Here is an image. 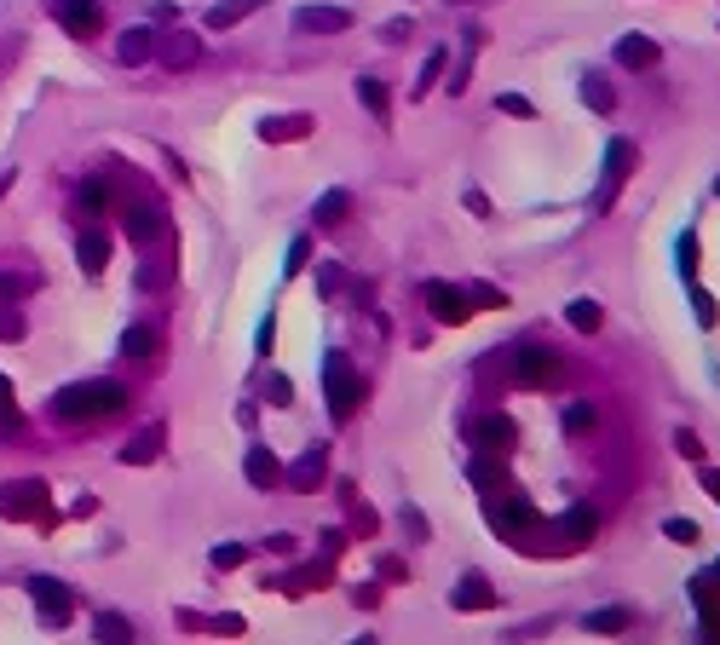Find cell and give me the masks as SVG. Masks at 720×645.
<instances>
[{"instance_id":"1","label":"cell","mask_w":720,"mask_h":645,"mask_svg":"<svg viewBox=\"0 0 720 645\" xmlns=\"http://www.w3.org/2000/svg\"><path fill=\"white\" fill-rule=\"evenodd\" d=\"M116 409H128V386L121 381H75L52 398L58 421H104V415H116Z\"/></svg>"},{"instance_id":"47","label":"cell","mask_w":720,"mask_h":645,"mask_svg":"<svg viewBox=\"0 0 720 645\" xmlns=\"http://www.w3.org/2000/svg\"><path fill=\"white\" fill-rule=\"evenodd\" d=\"M0 403H12V386H6V375H0Z\"/></svg>"},{"instance_id":"36","label":"cell","mask_w":720,"mask_h":645,"mask_svg":"<svg viewBox=\"0 0 720 645\" xmlns=\"http://www.w3.org/2000/svg\"><path fill=\"white\" fill-rule=\"evenodd\" d=\"M663 536L668 542H697V525L692 518H663Z\"/></svg>"},{"instance_id":"32","label":"cell","mask_w":720,"mask_h":645,"mask_svg":"<svg viewBox=\"0 0 720 645\" xmlns=\"http://www.w3.org/2000/svg\"><path fill=\"white\" fill-rule=\"evenodd\" d=\"M593 421H600V415H593V403H565V432H571V438L593 432Z\"/></svg>"},{"instance_id":"26","label":"cell","mask_w":720,"mask_h":645,"mask_svg":"<svg viewBox=\"0 0 720 645\" xmlns=\"http://www.w3.org/2000/svg\"><path fill=\"white\" fill-rule=\"evenodd\" d=\"M622 628H634V611H622V605L588 611V634H622Z\"/></svg>"},{"instance_id":"38","label":"cell","mask_w":720,"mask_h":645,"mask_svg":"<svg viewBox=\"0 0 720 645\" xmlns=\"http://www.w3.org/2000/svg\"><path fill=\"white\" fill-rule=\"evenodd\" d=\"M213 564H219V571H231V564H242V547H237V542L213 547Z\"/></svg>"},{"instance_id":"48","label":"cell","mask_w":720,"mask_h":645,"mask_svg":"<svg viewBox=\"0 0 720 645\" xmlns=\"http://www.w3.org/2000/svg\"><path fill=\"white\" fill-rule=\"evenodd\" d=\"M12 191V173H0V196H6Z\"/></svg>"},{"instance_id":"34","label":"cell","mask_w":720,"mask_h":645,"mask_svg":"<svg viewBox=\"0 0 720 645\" xmlns=\"http://www.w3.org/2000/svg\"><path fill=\"white\" fill-rule=\"evenodd\" d=\"M496 109H502V116H519V121H530V116H536V104H530V99H519V92H502V99H496Z\"/></svg>"},{"instance_id":"33","label":"cell","mask_w":720,"mask_h":645,"mask_svg":"<svg viewBox=\"0 0 720 645\" xmlns=\"http://www.w3.org/2000/svg\"><path fill=\"white\" fill-rule=\"evenodd\" d=\"M438 75H444V52H432L427 64H421V81H415V99H427V92L438 87Z\"/></svg>"},{"instance_id":"15","label":"cell","mask_w":720,"mask_h":645,"mask_svg":"<svg viewBox=\"0 0 720 645\" xmlns=\"http://www.w3.org/2000/svg\"><path fill=\"white\" fill-rule=\"evenodd\" d=\"M156 58H162L167 70H191L196 58H202V41H196V35H185V29H179V35H167L162 46H156Z\"/></svg>"},{"instance_id":"13","label":"cell","mask_w":720,"mask_h":645,"mask_svg":"<svg viewBox=\"0 0 720 645\" xmlns=\"http://www.w3.org/2000/svg\"><path fill=\"white\" fill-rule=\"evenodd\" d=\"M352 213V191H323L317 208H311V231H340Z\"/></svg>"},{"instance_id":"31","label":"cell","mask_w":720,"mask_h":645,"mask_svg":"<svg viewBox=\"0 0 720 645\" xmlns=\"http://www.w3.org/2000/svg\"><path fill=\"white\" fill-rule=\"evenodd\" d=\"M583 99L600 109V116H611V109H617V92L605 87V75H588V81H583Z\"/></svg>"},{"instance_id":"25","label":"cell","mask_w":720,"mask_h":645,"mask_svg":"<svg viewBox=\"0 0 720 645\" xmlns=\"http://www.w3.org/2000/svg\"><path fill=\"white\" fill-rule=\"evenodd\" d=\"M116 52H121V64H145V58H156V35L150 29H128L116 41Z\"/></svg>"},{"instance_id":"5","label":"cell","mask_w":720,"mask_h":645,"mask_svg":"<svg viewBox=\"0 0 720 645\" xmlns=\"http://www.w3.org/2000/svg\"><path fill=\"white\" fill-rule=\"evenodd\" d=\"M629 167H634V145H629V138H611V145H605V179H600V208H611V202H617L622 179H629Z\"/></svg>"},{"instance_id":"14","label":"cell","mask_w":720,"mask_h":645,"mask_svg":"<svg viewBox=\"0 0 720 645\" xmlns=\"http://www.w3.org/2000/svg\"><path fill=\"white\" fill-rule=\"evenodd\" d=\"M450 600H456V611H496V588H490L478 571H467V576L456 582V593H450Z\"/></svg>"},{"instance_id":"42","label":"cell","mask_w":720,"mask_h":645,"mask_svg":"<svg viewBox=\"0 0 720 645\" xmlns=\"http://www.w3.org/2000/svg\"><path fill=\"white\" fill-rule=\"evenodd\" d=\"M473 306H507L502 289H473Z\"/></svg>"},{"instance_id":"17","label":"cell","mask_w":720,"mask_h":645,"mask_svg":"<svg viewBox=\"0 0 720 645\" xmlns=\"http://www.w3.org/2000/svg\"><path fill=\"white\" fill-rule=\"evenodd\" d=\"M121 225H128L133 242H156V231H162V208H150V202H133L128 213H121Z\"/></svg>"},{"instance_id":"23","label":"cell","mask_w":720,"mask_h":645,"mask_svg":"<svg viewBox=\"0 0 720 645\" xmlns=\"http://www.w3.org/2000/svg\"><path fill=\"white\" fill-rule=\"evenodd\" d=\"M513 438H519V432H513V421H507V415H496V421H473V444H478V450H507Z\"/></svg>"},{"instance_id":"7","label":"cell","mask_w":720,"mask_h":645,"mask_svg":"<svg viewBox=\"0 0 720 645\" xmlns=\"http://www.w3.org/2000/svg\"><path fill=\"white\" fill-rule=\"evenodd\" d=\"M294 29L300 35H340V29H352V12L346 6H300L294 12Z\"/></svg>"},{"instance_id":"39","label":"cell","mask_w":720,"mask_h":645,"mask_svg":"<svg viewBox=\"0 0 720 645\" xmlns=\"http://www.w3.org/2000/svg\"><path fill=\"white\" fill-rule=\"evenodd\" d=\"M0 340H24V318H18V311H6V318H0Z\"/></svg>"},{"instance_id":"41","label":"cell","mask_w":720,"mask_h":645,"mask_svg":"<svg viewBox=\"0 0 720 645\" xmlns=\"http://www.w3.org/2000/svg\"><path fill=\"white\" fill-rule=\"evenodd\" d=\"M81 202H87V208H104V185L87 179V185H81Z\"/></svg>"},{"instance_id":"46","label":"cell","mask_w":720,"mask_h":645,"mask_svg":"<svg viewBox=\"0 0 720 645\" xmlns=\"http://www.w3.org/2000/svg\"><path fill=\"white\" fill-rule=\"evenodd\" d=\"M703 484H709V496H720V473H709V479H703Z\"/></svg>"},{"instance_id":"45","label":"cell","mask_w":720,"mask_h":645,"mask_svg":"<svg viewBox=\"0 0 720 645\" xmlns=\"http://www.w3.org/2000/svg\"><path fill=\"white\" fill-rule=\"evenodd\" d=\"M381 35H386V41H403V35H410V18H393V24L381 29Z\"/></svg>"},{"instance_id":"24","label":"cell","mask_w":720,"mask_h":645,"mask_svg":"<svg viewBox=\"0 0 720 645\" xmlns=\"http://www.w3.org/2000/svg\"><path fill=\"white\" fill-rule=\"evenodd\" d=\"M41 501H46L41 484H6V518H29V513H41Z\"/></svg>"},{"instance_id":"50","label":"cell","mask_w":720,"mask_h":645,"mask_svg":"<svg viewBox=\"0 0 720 645\" xmlns=\"http://www.w3.org/2000/svg\"><path fill=\"white\" fill-rule=\"evenodd\" d=\"M461 6H467V0H461Z\"/></svg>"},{"instance_id":"35","label":"cell","mask_w":720,"mask_h":645,"mask_svg":"<svg viewBox=\"0 0 720 645\" xmlns=\"http://www.w3.org/2000/svg\"><path fill=\"white\" fill-rule=\"evenodd\" d=\"M692 311H697V323H703V328H715V323H720V306H715L703 289H692Z\"/></svg>"},{"instance_id":"3","label":"cell","mask_w":720,"mask_h":645,"mask_svg":"<svg viewBox=\"0 0 720 645\" xmlns=\"http://www.w3.org/2000/svg\"><path fill=\"white\" fill-rule=\"evenodd\" d=\"M559 375H565V364H559L554 352H547V346H519V352H513V381L519 386H559Z\"/></svg>"},{"instance_id":"40","label":"cell","mask_w":720,"mask_h":645,"mask_svg":"<svg viewBox=\"0 0 720 645\" xmlns=\"http://www.w3.org/2000/svg\"><path fill=\"white\" fill-rule=\"evenodd\" d=\"M675 450H680V455H692V461H697V455H703V444H697V432H675Z\"/></svg>"},{"instance_id":"21","label":"cell","mask_w":720,"mask_h":645,"mask_svg":"<svg viewBox=\"0 0 720 645\" xmlns=\"http://www.w3.org/2000/svg\"><path fill=\"white\" fill-rule=\"evenodd\" d=\"M260 6L265 0H219V6H208V29H237L242 18H254Z\"/></svg>"},{"instance_id":"28","label":"cell","mask_w":720,"mask_h":645,"mask_svg":"<svg viewBox=\"0 0 720 645\" xmlns=\"http://www.w3.org/2000/svg\"><path fill=\"white\" fill-rule=\"evenodd\" d=\"M41 289V271H0V300H24V294H35Z\"/></svg>"},{"instance_id":"43","label":"cell","mask_w":720,"mask_h":645,"mask_svg":"<svg viewBox=\"0 0 720 645\" xmlns=\"http://www.w3.org/2000/svg\"><path fill=\"white\" fill-rule=\"evenodd\" d=\"M300 265H306V242H294V248H289V271H283V277H300Z\"/></svg>"},{"instance_id":"20","label":"cell","mask_w":720,"mask_h":645,"mask_svg":"<svg viewBox=\"0 0 720 645\" xmlns=\"http://www.w3.org/2000/svg\"><path fill=\"white\" fill-rule=\"evenodd\" d=\"M617 64L622 70H651L657 64V41L651 35H622L617 41Z\"/></svg>"},{"instance_id":"37","label":"cell","mask_w":720,"mask_h":645,"mask_svg":"<svg viewBox=\"0 0 720 645\" xmlns=\"http://www.w3.org/2000/svg\"><path fill=\"white\" fill-rule=\"evenodd\" d=\"M680 271H686V277L697 271V237H692V231H686V237H680Z\"/></svg>"},{"instance_id":"9","label":"cell","mask_w":720,"mask_h":645,"mask_svg":"<svg viewBox=\"0 0 720 645\" xmlns=\"http://www.w3.org/2000/svg\"><path fill=\"white\" fill-rule=\"evenodd\" d=\"M490 525L502 530V536H525L530 525H536V507H530L525 496H507V501H490Z\"/></svg>"},{"instance_id":"18","label":"cell","mask_w":720,"mask_h":645,"mask_svg":"<svg viewBox=\"0 0 720 645\" xmlns=\"http://www.w3.org/2000/svg\"><path fill=\"white\" fill-rule=\"evenodd\" d=\"M306 133H311V116H265L260 121L265 145H289V138H306Z\"/></svg>"},{"instance_id":"19","label":"cell","mask_w":720,"mask_h":645,"mask_svg":"<svg viewBox=\"0 0 720 645\" xmlns=\"http://www.w3.org/2000/svg\"><path fill=\"white\" fill-rule=\"evenodd\" d=\"M104 260H109L104 231H81V237H75V265H81L87 277H99V271H104Z\"/></svg>"},{"instance_id":"16","label":"cell","mask_w":720,"mask_h":645,"mask_svg":"<svg viewBox=\"0 0 720 645\" xmlns=\"http://www.w3.org/2000/svg\"><path fill=\"white\" fill-rule=\"evenodd\" d=\"M242 473H248L254 490H271V484L283 479V467H277V455L265 450V444H254V450H248V461H242Z\"/></svg>"},{"instance_id":"44","label":"cell","mask_w":720,"mask_h":645,"mask_svg":"<svg viewBox=\"0 0 720 645\" xmlns=\"http://www.w3.org/2000/svg\"><path fill=\"white\" fill-rule=\"evenodd\" d=\"M265 392H271L277 403H289V381H283V375H271V381H265Z\"/></svg>"},{"instance_id":"10","label":"cell","mask_w":720,"mask_h":645,"mask_svg":"<svg viewBox=\"0 0 720 645\" xmlns=\"http://www.w3.org/2000/svg\"><path fill=\"white\" fill-rule=\"evenodd\" d=\"M283 479L294 484V490H317V484L328 479V444H311V450H306V455H300V461H294V467H289Z\"/></svg>"},{"instance_id":"12","label":"cell","mask_w":720,"mask_h":645,"mask_svg":"<svg viewBox=\"0 0 720 645\" xmlns=\"http://www.w3.org/2000/svg\"><path fill=\"white\" fill-rule=\"evenodd\" d=\"M593 530H600V513L588 507V501H576V507H565V518H559V536H565L571 547H588Z\"/></svg>"},{"instance_id":"11","label":"cell","mask_w":720,"mask_h":645,"mask_svg":"<svg viewBox=\"0 0 720 645\" xmlns=\"http://www.w3.org/2000/svg\"><path fill=\"white\" fill-rule=\"evenodd\" d=\"M162 444H167V427L156 421V427H145L138 438H128V444H121V467H150L156 455H162Z\"/></svg>"},{"instance_id":"29","label":"cell","mask_w":720,"mask_h":645,"mask_svg":"<svg viewBox=\"0 0 720 645\" xmlns=\"http://www.w3.org/2000/svg\"><path fill=\"white\" fill-rule=\"evenodd\" d=\"M92 634H99L104 645H121V640H133V622L121 617V611H104V617L92 622Z\"/></svg>"},{"instance_id":"27","label":"cell","mask_w":720,"mask_h":645,"mask_svg":"<svg viewBox=\"0 0 720 645\" xmlns=\"http://www.w3.org/2000/svg\"><path fill=\"white\" fill-rule=\"evenodd\" d=\"M121 352H128V357H156V352H162V335H156L150 323H138V328L121 335Z\"/></svg>"},{"instance_id":"22","label":"cell","mask_w":720,"mask_h":645,"mask_svg":"<svg viewBox=\"0 0 720 645\" xmlns=\"http://www.w3.org/2000/svg\"><path fill=\"white\" fill-rule=\"evenodd\" d=\"M357 99H364V109H369L374 121H381V128L393 121V99H386V81H374V75H357Z\"/></svg>"},{"instance_id":"6","label":"cell","mask_w":720,"mask_h":645,"mask_svg":"<svg viewBox=\"0 0 720 645\" xmlns=\"http://www.w3.org/2000/svg\"><path fill=\"white\" fill-rule=\"evenodd\" d=\"M52 18L64 24L75 41H87V35H99V29H104V12H99V0H58V6H52Z\"/></svg>"},{"instance_id":"49","label":"cell","mask_w":720,"mask_h":645,"mask_svg":"<svg viewBox=\"0 0 720 645\" xmlns=\"http://www.w3.org/2000/svg\"><path fill=\"white\" fill-rule=\"evenodd\" d=\"M715 191H720V179H715Z\"/></svg>"},{"instance_id":"30","label":"cell","mask_w":720,"mask_h":645,"mask_svg":"<svg viewBox=\"0 0 720 645\" xmlns=\"http://www.w3.org/2000/svg\"><path fill=\"white\" fill-rule=\"evenodd\" d=\"M600 318H605V311L593 306V300H571V306H565V323L583 328V335H593V328H600Z\"/></svg>"},{"instance_id":"8","label":"cell","mask_w":720,"mask_h":645,"mask_svg":"<svg viewBox=\"0 0 720 645\" xmlns=\"http://www.w3.org/2000/svg\"><path fill=\"white\" fill-rule=\"evenodd\" d=\"M427 306H432V318H438V323H450V328L473 318V300H467V294H456L450 282H427Z\"/></svg>"},{"instance_id":"2","label":"cell","mask_w":720,"mask_h":645,"mask_svg":"<svg viewBox=\"0 0 720 645\" xmlns=\"http://www.w3.org/2000/svg\"><path fill=\"white\" fill-rule=\"evenodd\" d=\"M323 392H328V409H335V421H352V409L357 398H364V381H357V369H352V357H328L323 364Z\"/></svg>"},{"instance_id":"4","label":"cell","mask_w":720,"mask_h":645,"mask_svg":"<svg viewBox=\"0 0 720 645\" xmlns=\"http://www.w3.org/2000/svg\"><path fill=\"white\" fill-rule=\"evenodd\" d=\"M29 600H35V611H41L46 628H70L75 600H70V588L58 576H29Z\"/></svg>"}]
</instances>
